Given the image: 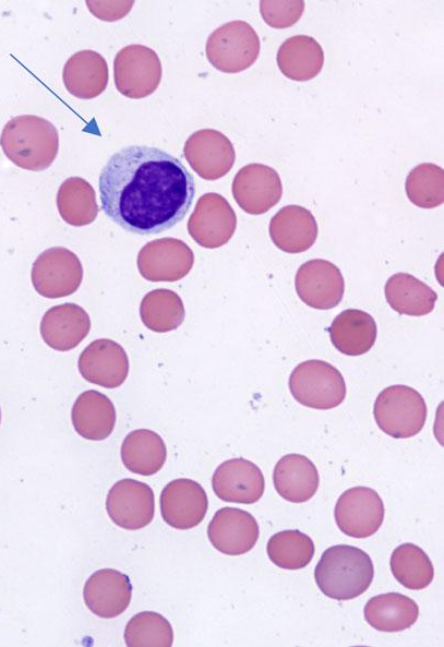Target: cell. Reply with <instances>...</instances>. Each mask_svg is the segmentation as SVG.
<instances>
[{"label": "cell", "mask_w": 444, "mask_h": 647, "mask_svg": "<svg viewBox=\"0 0 444 647\" xmlns=\"http://www.w3.org/2000/svg\"><path fill=\"white\" fill-rule=\"evenodd\" d=\"M101 211L122 229L155 235L172 228L190 209L193 176L173 155L129 145L110 156L98 179Z\"/></svg>", "instance_id": "1"}, {"label": "cell", "mask_w": 444, "mask_h": 647, "mask_svg": "<svg viewBox=\"0 0 444 647\" xmlns=\"http://www.w3.org/2000/svg\"><path fill=\"white\" fill-rule=\"evenodd\" d=\"M0 145L4 155L17 167L40 171L50 167L58 154L59 133L45 118L16 116L3 127Z\"/></svg>", "instance_id": "2"}, {"label": "cell", "mask_w": 444, "mask_h": 647, "mask_svg": "<svg viewBox=\"0 0 444 647\" xmlns=\"http://www.w3.org/2000/svg\"><path fill=\"white\" fill-rule=\"evenodd\" d=\"M374 577L371 558L348 544L327 548L314 570L319 589L335 600H351L362 595Z\"/></svg>", "instance_id": "3"}, {"label": "cell", "mask_w": 444, "mask_h": 647, "mask_svg": "<svg viewBox=\"0 0 444 647\" xmlns=\"http://www.w3.org/2000/svg\"><path fill=\"white\" fill-rule=\"evenodd\" d=\"M379 428L395 439L418 434L427 420V405L421 394L407 385L384 388L373 405Z\"/></svg>", "instance_id": "4"}, {"label": "cell", "mask_w": 444, "mask_h": 647, "mask_svg": "<svg viewBox=\"0 0 444 647\" xmlns=\"http://www.w3.org/2000/svg\"><path fill=\"white\" fill-rule=\"evenodd\" d=\"M289 390L299 404L320 410L335 408L346 397L344 376L323 360L299 363L289 376Z\"/></svg>", "instance_id": "5"}, {"label": "cell", "mask_w": 444, "mask_h": 647, "mask_svg": "<svg viewBox=\"0 0 444 647\" xmlns=\"http://www.w3.org/2000/svg\"><path fill=\"white\" fill-rule=\"evenodd\" d=\"M260 38L244 21H231L217 27L206 40L209 63L224 73H238L250 68L260 55Z\"/></svg>", "instance_id": "6"}, {"label": "cell", "mask_w": 444, "mask_h": 647, "mask_svg": "<svg viewBox=\"0 0 444 647\" xmlns=\"http://www.w3.org/2000/svg\"><path fill=\"white\" fill-rule=\"evenodd\" d=\"M163 75L158 55L144 45H128L121 48L113 61L115 85L128 98L149 96L158 87Z\"/></svg>", "instance_id": "7"}, {"label": "cell", "mask_w": 444, "mask_h": 647, "mask_svg": "<svg viewBox=\"0 0 444 647\" xmlns=\"http://www.w3.org/2000/svg\"><path fill=\"white\" fill-rule=\"evenodd\" d=\"M32 284L35 290L49 299L74 293L83 279V267L77 255L62 247L41 252L33 263Z\"/></svg>", "instance_id": "8"}, {"label": "cell", "mask_w": 444, "mask_h": 647, "mask_svg": "<svg viewBox=\"0 0 444 647\" xmlns=\"http://www.w3.org/2000/svg\"><path fill=\"white\" fill-rule=\"evenodd\" d=\"M384 503L379 493L368 487H353L338 498L334 517L340 531L353 538L374 535L384 519Z\"/></svg>", "instance_id": "9"}, {"label": "cell", "mask_w": 444, "mask_h": 647, "mask_svg": "<svg viewBox=\"0 0 444 647\" xmlns=\"http://www.w3.org/2000/svg\"><path fill=\"white\" fill-rule=\"evenodd\" d=\"M237 228V216L229 202L218 193H205L188 220V232L201 247L216 249L226 244Z\"/></svg>", "instance_id": "10"}, {"label": "cell", "mask_w": 444, "mask_h": 647, "mask_svg": "<svg viewBox=\"0 0 444 647\" xmlns=\"http://www.w3.org/2000/svg\"><path fill=\"white\" fill-rule=\"evenodd\" d=\"M194 263L190 247L176 238L147 242L137 254L140 274L149 281H177L189 274Z\"/></svg>", "instance_id": "11"}, {"label": "cell", "mask_w": 444, "mask_h": 647, "mask_svg": "<svg viewBox=\"0 0 444 647\" xmlns=\"http://www.w3.org/2000/svg\"><path fill=\"white\" fill-rule=\"evenodd\" d=\"M231 192L241 209L251 215H261L279 202L283 184L274 168L253 163L236 173Z\"/></svg>", "instance_id": "12"}, {"label": "cell", "mask_w": 444, "mask_h": 647, "mask_svg": "<svg viewBox=\"0 0 444 647\" xmlns=\"http://www.w3.org/2000/svg\"><path fill=\"white\" fill-rule=\"evenodd\" d=\"M183 155L191 168L205 180L223 178L236 160L230 140L214 129L193 132L184 143Z\"/></svg>", "instance_id": "13"}, {"label": "cell", "mask_w": 444, "mask_h": 647, "mask_svg": "<svg viewBox=\"0 0 444 647\" xmlns=\"http://www.w3.org/2000/svg\"><path fill=\"white\" fill-rule=\"evenodd\" d=\"M106 510L117 526L128 530L141 529L154 517V492L144 482L130 478L119 480L107 494Z\"/></svg>", "instance_id": "14"}, {"label": "cell", "mask_w": 444, "mask_h": 647, "mask_svg": "<svg viewBox=\"0 0 444 647\" xmlns=\"http://www.w3.org/2000/svg\"><path fill=\"white\" fill-rule=\"evenodd\" d=\"M295 287L298 297L307 305L329 310L341 301L345 281L340 269L335 264L327 260L314 259L298 268Z\"/></svg>", "instance_id": "15"}, {"label": "cell", "mask_w": 444, "mask_h": 647, "mask_svg": "<svg viewBox=\"0 0 444 647\" xmlns=\"http://www.w3.org/2000/svg\"><path fill=\"white\" fill-rule=\"evenodd\" d=\"M207 508L206 492L194 480L175 479L161 491V517L172 528L184 530L197 526L205 517Z\"/></svg>", "instance_id": "16"}, {"label": "cell", "mask_w": 444, "mask_h": 647, "mask_svg": "<svg viewBox=\"0 0 444 647\" xmlns=\"http://www.w3.org/2000/svg\"><path fill=\"white\" fill-rule=\"evenodd\" d=\"M213 491L225 502L253 504L265 488L262 470L257 465L242 457L223 462L212 478Z\"/></svg>", "instance_id": "17"}, {"label": "cell", "mask_w": 444, "mask_h": 647, "mask_svg": "<svg viewBox=\"0 0 444 647\" xmlns=\"http://www.w3.org/2000/svg\"><path fill=\"white\" fill-rule=\"evenodd\" d=\"M77 367L88 382L106 387L120 386L129 374V358L123 347L108 338L92 342L80 355Z\"/></svg>", "instance_id": "18"}, {"label": "cell", "mask_w": 444, "mask_h": 647, "mask_svg": "<svg viewBox=\"0 0 444 647\" xmlns=\"http://www.w3.org/2000/svg\"><path fill=\"white\" fill-rule=\"evenodd\" d=\"M259 535L260 529L254 516L236 507L218 510L207 526L212 546L227 555L249 552L255 546Z\"/></svg>", "instance_id": "19"}, {"label": "cell", "mask_w": 444, "mask_h": 647, "mask_svg": "<svg viewBox=\"0 0 444 647\" xmlns=\"http://www.w3.org/2000/svg\"><path fill=\"white\" fill-rule=\"evenodd\" d=\"M131 596L129 577L112 568L94 572L83 589L86 607L103 619H112L123 613L130 604Z\"/></svg>", "instance_id": "20"}, {"label": "cell", "mask_w": 444, "mask_h": 647, "mask_svg": "<svg viewBox=\"0 0 444 647\" xmlns=\"http://www.w3.org/2000/svg\"><path fill=\"white\" fill-rule=\"evenodd\" d=\"M91 320L76 303L67 302L47 310L40 322V335L52 349L68 351L75 348L88 334Z\"/></svg>", "instance_id": "21"}, {"label": "cell", "mask_w": 444, "mask_h": 647, "mask_svg": "<svg viewBox=\"0 0 444 647\" xmlns=\"http://www.w3.org/2000/svg\"><path fill=\"white\" fill-rule=\"evenodd\" d=\"M268 232L273 243L281 251L301 253L314 244L317 224L313 214L305 207L287 205L273 216Z\"/></svg>", "instance_id": "22"}, {"label": "cell", "mask_w": 444, "mask_h": 647, "mask_svg": "<svg viewBox=\"0 0 444 647\" xmlns=\"http://www.w3.org/2000/svg\"><path fill=\"white\" fill-rule=\"evenodd\" d=\"M108 77L105 58L91 49L72 55L62 71L64 87L80 99H92L100 95L106 89Z\"/></svg>", "instance_id": "23"}, {"label": "cell", "mask_w": 444, "mask_h": 647, "mask_svg": "<svg viewBox=\"0 0 444 647\" xmlns=\"http://www.w3.org/2000/svg\"><path fill=\"white\" fill-rule=\"evenodd\" d=\"M273 482L276 492L286 501L303 503L319 488L320 477L315 465L300 454H287L275 465Z\"/></svg>", "instance_id": "24"}, {"label": "cell", "mask_w": 444, "mask_h": 647, "mask_svg": "<svg viewBox=\"0 0 444 647\" xmlns=\"http://www.w3.org/2000/svg\"><path fill=\"white\" fill-rule=\"evenodd\" d=\"M71 420L75 431L82 438L103 441L113 431L115 406L105 394L88 390L75 399L71 410Z\"/></svg>", "instance_id": "25"}, {"label": "cell", "mask_w": 444, "mask_h": 647, "mask_svg": "<svg viewBox=\"0 0 444 647\" xmlns=\"http://www.w3.org/2000/svg\"><path fill=\"white\" fill-rule=\"evenodd\" d=\"M327 332L338 351L347 356H360L372 348L377 330L374 319L368 312L347 309L333 320Z\"/></svg>", "instance_id": "26"}, {"label": "cell", "mask_w": 444, "mask_h": 647, "mask_svg": "<svg viewBox=\"0 0 444 647\" xmlns=\"http://www.w3.org/2000/svg\"><path fill=\"white\" fill-rule=\"evenodd\" d=\"M364 619L380 632H401L411 627L419 616L415 600L399 592L372 597L364 606Z\"/></svg>", "instance_id": "27"}, {"label": "cell", "mask_w": 444, "mask_h": 647, "mask_svg": "<svg viewBox=\"0 0 444 647\" xmlns=\"http://www.w3.org/2000/svg\"><path fill=\"white\" fill-rule=\"evenodd\" d=\"M276 61L285 76L303 82L315 77L321 72L324 52L313 37L296 35L287 38L280 45Z\"/></svg>", "instance_id": "28"}, {"label": "cell", "mask_w": 444, "mask_h": 647, "mask_svg": "<svg viewBox=\"0 0 444 647\" xmlns=\"http://www.w3.org/2000/svg\"><path fill=\"white\" fill-rule=\"evenodd\" d=\"M385 298L399 314L421 316L433 311L436 292L427 284L407 273L392 275L385 284Z\"/></svg>", "instance_id": "29"}, {"label": "cell", "mask_w": 444, "mask_h": 647, "mask_svg": "<svg viewBox=\"0 0 444 647\" xmlns=\"http://www.w3.org/2000/svg\"><path fill=\"white\" fill-rule=\"evenodd\" d=\"M167 457L164 440L148 429H137L128 433L121 445V459L131 472L151 476L158 472Z\"/></svg>", "instance_id": "30"}, {"label": "cell", "mask_w": 444, "mask_h": 647, "mask_svg": "<svg viewBox=\"0 0 444 647\" xmlns=\"http://www.w3.org/2000/svg\"><path fill=\"white\" fill-rule=\"evenodd\" d=\"M56 202L61 218L72 226L92 224L98 214L95 190L80 177H70L60 184Z\"/></svg>", "instance_id": "31"}, {"label": "cell", "mask_w": 444, "mask_h": 647, "mask_svg": "<svg viewBox=\"0 0 444 647\" xmlns=\"http://www.w3.org/2000/svg\"><path fill=\"white\" fill-rule=\"evenodd\" d=\"M181 298L172 290L160 288L147 292L141 301L140 316L153 332L166 333L178 328L184 320Z\"/></svg>", "instance_id": "32"}, {"label": "cell", "mask_w": 444, "mask_h": 647, "mask_svg": "<svg viewBox=\"0 0 444 647\" xmlns=\"http://www.w3.org/2000/svg\"><path fill=\"white\" fill-rule=\"evenodd\" d=\"M396 580L412 590L427 588L433 580L434 568L428 554L417 544H399L389 560Z\"/></svg>", "instance_id": "33"}, {"label": "cell", "mask_w": 444, "mask_h": 647, "mask_svg": "<svg viewBox=\"0 0 444 647\" xmlns=\"http://www.w3.org/2000/svg\"><path fill=\"white\" fill-rule=\"evenodd\" d=\"M266 551L276 566L295 571L311 562L315 548L308 535L290 529L274 534L267 541Z\"/></svg>", "instance_id": "34"}, {"label": "cell", "mask_w": 444, "mask_h": 647, "mask_svg": "<svg viewBox=\"0 0 444 647\" xmlns=\"http://www.w3.org/2000/svg\"><path fill=\"white\" fill-rule=\"evenodd\" d=\"M409 201L422 208H433L444 202V170L432 163L417 165L405 183Z\"/></svg>", "instance_id": "35"}, {"label": "cell", "mask_w": 444, "mask_h": 647, "mask_svg": "<svg viewBox=\"0 0 444 647\" xmlns=\"http://www.w3.org/2000/svg\"><path fill=\"white\" fill-rule=\"evenodd\" d=\"M124 642L129 647H170L173 642V631L161 614L143 611L128 622Z\"/></svg>", "instance_id": "36"}, {"label": "cell", "mask_w": 444, "mask_h": 647, "mask_svg": "<svg viewBox=\"0 0 444 647\" xmlns=\"http://www.w3.org/2000/svg\"><path fill=\"white\" fill-rule=\"evenodd\" d=\"M304 10L303 1H261L260 12L266 24L286 28L295 24Z\"/></svg>", "instance_id": "37"}, {"label": "cell", "mask_w": 444, "mask_h": 647, "mask_svg": "<svg viewBox=\"0 0 444 647\" xmlns=\"http://www.w3.org/2000/svg\"><path fill=\"white\" fill-rule=\"evenodd\" d=\"M134 4L133 1L127 2H96L86 1V5L89 11L103 21H117L120 17L129 13L131 7Z\"/></svg>", "instance_id": "38"}, {"label": "cell", "mask_w": 444, "mask_h": 647, "mask_svg": "<svg viewBox=\"0 0 444 647\" xmlns=\"http://www.w3.org/2000/svg\"><path fill=\"white\" fill-rule=\"evenodd\" d=\"M0 423H1V408H0Z\"/></svg>", "instance_id": "39"}]
</instances>
